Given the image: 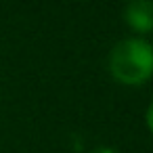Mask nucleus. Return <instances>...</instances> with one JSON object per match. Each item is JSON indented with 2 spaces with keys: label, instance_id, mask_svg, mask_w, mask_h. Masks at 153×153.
Wrapping results in <instances>:
<instances>
[{
  "label": "nucleus",
  "instance_id": "3",
  "mask_svg": "<svg viewBox=\"0 0 153 153\" xmlns=\"http://www.w3.org/2000/svg\"><path fill=\"white\" fill-rule=\"evenodd\" d=\"M145 124H147L149 132L153 134V101L149 103V107H147V111H145Z\"/></svg>",
  "mask_w": 153,
  "mask_h": 153
},
{
  "label": "nucleus",
  "instance_id": "1",
  "mask_svg": "<svg viewBox=\"0 0 153 153\" xmlns=\"http://www.w3.org/2000/svg\"><path fill=\"white\" fill-rule=\"evenodd\" d=\"M107 67L115 82L124 86H140L153 76V44L140 36L124 38L109 51Z\"/></svg>",
  "mask_w": 153,
  "mask_h": 153
},
{
  "label": "nucleus",
  "instance_id": "5",
  "mask_svg": "<svg viewBox=\"0 0 153 153\" xmlns=\"http://www.w3.org/2000/svg\"><path fill=\"white\" fill-rule=\"evenodd\" d=\"M124 2H128V0H124Z\"/></svg>",
  "mask_w": 153,
  "mask_h": 153
},
{
  "label": "nucleus",
  "instance_id": "2",
  "mask_svg": "<svg viewBox=\"0 0 153 153\" xmlns=\"http://www.w3.org/2000/svg\"><path fill=\"white\" fill-rule=\"evenodd\" d=\"M124 23L140 38L153 32V0H128Z\"/></svg>",
  "mask_w": 153,
  "mask_h": 153
},
{
  "label": "nucleus",
  "instance_id": "4",
  "mask_svg": "<svg viewBox=\"0 0 153 153\" xmlns=\"http://www.w3.org/2000/svg\"><path fill=\"white\" fill-rule=\"evenodd\" d=\"M76 2H86V0H76Z\"/></svg>",
  "mask_w": 153,
  "mask_h": 153
}]
</instances>
